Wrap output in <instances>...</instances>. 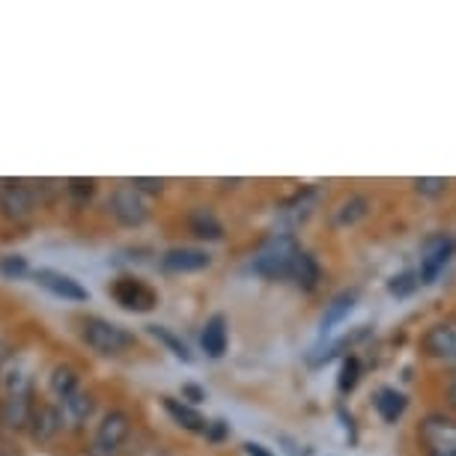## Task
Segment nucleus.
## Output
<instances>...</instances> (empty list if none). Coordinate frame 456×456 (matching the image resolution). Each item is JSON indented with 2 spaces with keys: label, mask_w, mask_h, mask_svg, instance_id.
Here are the masks:
<instances>
[{
  "label": "nucleus",
  "mask_w": 456,
  "mask_h": 456,
  "mask_svg": "<svg viewBox=\"0 0 456 456\" xmlns=\"http://www.w3.org/2000/svg\"><path fill=\"white\" fill-rule=\"evenodd\" d=\"M33 411H37V406L30 403V394H15V397H10L6 394L4 406H0V420H4L6 429H28L30 420H33Z\"/></svg>",
  "instance_id": "18"
},
{
  "label": "nucleus",
  "mask_w": 456,
  "mask_h": 456,
  "mask_svg": "<svg viewBox=\"0 0 456 456\" xmlns=\"http://www.w3.org/2000/svg\"><path fill=\"white\" fill-rule=\"evenodd\" d=\"M322 278H325V272H322L320 256L305 248V251H301V256H298V263H296V269H292V274H289L292 287L311 296V292H316V289L322 287Z\"/></svg>",
  "instance_id": "14"
},
{
  "label": "nucleus",
  "mask_w": 456,
  "mask_h": 456,
  "mask_svg": "<svg viewBox=\"0 0 456 456\" xmlns=\"http://www.w3.org/2000/svg\"><path fill=\"white\" fill-rule=\"evenodd\" d=\"M418 289H420L418 269H403L388 281V292H391V296H397V298H409L411 292H418Z\"/></svg>",
  "instance_id": "24"
},
{
  "label": "nucleus",
  "mask_w": 456,
  "mask_h": 456,
  "mask_svg": "<svg viewBox=\"0 0 456 456\" xmlns=\"http://www.w3.org/2000/svg\"><path fill=\"white\" fill-rule=\"evenodd\" d=\"M48 388H51V394H54V397L66 400L69 394L81 388L78 370H75L72 364H57L54 370H51V376H48Z\"/></svg>",
  "instance_id": "22"
},
{
  "label": "nucleus",
  "mask_w": 456,
  "mask_h": 456,
  "mask_svg": "<svg viewBox=\"0 0 456 456\" xmlns=\"http://www.w3.org/2000/svg\"><path fill=\"white\" fill-rule=\"evenodd\" d=\"M0 274H4V278H21V274H28V256H19V254L0 256Z\"/></svg>",
  "instance_id": "29"
},
{
  "label": "nucleus",
  "mask_w": 456,
  "mask_h": 456,
  "mask_svg": "<svg viewBox=\"0 0 456 456\" xmlns=\"http://www.w3.org/2000/svg\"><path fill=\"white\" fill-rule=\"evenodd\" d=\"M418 442L427 456H456V418L444 411H429L418 424Z\"/></svg>",
  "instance_id": "4"
},
{
  "label": "nucleus",
  "mask_w": 456,
  "mask_h": 456,
  "mask_svg": "<svg viewBox=\"0 0 456 456\" xmlns=\"http://www.w3.org/2000/svg\"><path fill=\"white\" fill-rule=\"evenodd\" d=\"M358 296H361L358 289H343L325 305L322 320H320V338H329L343 320H349V314L355 311V305H358Z\"/></svg>",
  "instance_id": "13"
},
{
  "label": "nucleus",
  "mask_w": 456,
  "mask_h": 456,
  "mask_svg": "<svg viewBox=\"0 0 456 456\" xmlns=\"http://www.w3.org/2000/svg\"><path fill=\"white\" fill-rule=\"evenodd\" d=\"M128 433H132V418L126 415L123 409H110L102 415L96 436H93V456H117L119 447L126 444Z\"/></svg>",
  "instance_id": "6"
},
{
  "label": "nucleus",
  "mask_w": 456,
  "mask_h": 456,
  "mask_svg": "<svg viewBox=\"0 0 456 456\" xmlns=\"http://www.w3.org/2000/svg\"><path fill=\"white\" fill-rule=\"evenodd\" d=\"M278 442H283V444H287V453H292V456H311V451H307V447L305 444H298L296 442V438H289V436H278Z\"/></svg>",
  "instance_id": "33"
},
{
  "label": "nucleus",
  "mask_w": 456,
  "mask_h": 456,
  "mask_svg": "<svg viewBox=\"0 0 456 456\" xmlns=\"http://www.w3.org/2000/svg\"><path fill=\"white\" fill-rule=\"evenodd\" d=\"M411 188H415V194L436 200V197H442L447 188H451V179H444V176H418V179H411Z\"/></svg>",
  "instance_id": "26"
},
{
  "label": "nucleus",
  "mask_w": 456,
  "mask_h": 456,
  "mask_svg": "<svg viewBox=\"0 0 456 456\" xmlns=\"http://www.w3.org/2000/svg\"><path fill=\"white\" fill-rule=\"evenodd\" d=\"M161 406H165V411L170 418L176 420L179 427L188 429V433H209V424L212 420H206L200 411H197L191 403H185V400H176V397H161Z\"/></svg>",
  "instance_id": "19"
},
{
  "label": "nucleus",
  "mask_w": 456,
  "mask_h": 456,
  "mask_svg": "<svg viewBox=\"0 0 456 456\" xmlns=\"http://www.w3.org/2000/svg\"><path fill=\"white\" fill-rule=\"evenodd\" d=\"M185 224H188V230H191V236L203 239V242H221L224 239V221L209 206H194V209L188 212Z\"/></svg>",
  "instance_id": "16"
},
{
  "label": "nucleus",
  "mask_w": 456,
  "mask_h": 456,
  "mask_svg": "<svg viewBox=\"0 0 456 456\" xmlns=\"http://www.w3.org/2000/svg\"><path fill=\"white\" fill-rule=\"evenodd\" d=\"M209 438H224L227 436V420H212L209 424V433H206Z\"/></svg>",
  "instance_id": "35"
},
{
  "label": "nucleus",
  "mask_w": 456,
  "mask_h": 456,
  "mask_svg": "<svg viewBox=\"0 0 456 456\" xmlns=\"http://www.w3.org/2000/svg\"><path fill=\"white\" fill-rule=\"evenodd\" d=\"M183 400H188V403L194 406V403H203V400H206V391L200 388V385H191V382H188V385H183Z\"/></svg>",
  "instance_id": "31"
},
{
  "label": "nucleus",
  "mask_w": 456,
  "mask_h": 456,
  "mask_svg": "<svg viewBox=\"0 0 456 456\" xmlns=\"http://www.w3.org/2000/svg\"><path fill=\"white\" fill-rule=\"evenodd\" d=\"M444 406L456 411V370L451 373V379H447V385H444Z\"/></svg>",
  "instance_id": "32"
},
{
  "label": "nucleus",
  "mask_w": 456,
  "mask_h": 456,
  "mask_svg": "<svg viewBox=\"0 0 456 456\" xmlns=\"http://www.w3.org/2000/svg\"><path fill=\"white\" fill-rule=\"evenodd\" d=\"M81 338L84 343L99 352V355L117 358L134 346V334L126 331L123 325L105 320V316H84L81 320Z\"/></svg>",
  "instance_id": "2"
},
{
  "label": "nucleus",
  "mask_w": 456,
  "mask_h": 456,
  "mask_svg": "<svg viewBox=\"0 0 456 456\" xmlns=\"http://www.w3.org/2000/svg\"><path fill=\"white\" fill-rule=\"evenodd\" d=\"M161 272H170V274H191V272H203L212 265V254L206 248H194V245H176V248H167L161 254Z\"/></svg>",
  "instance_id": "9"
},
{
  "label": "nucleus",
  "mask_w": 456,
  "mask_h": 456,
  "mask_svg": "<svg viewBox=\"0 0 456 456\" xmlns=\"http://www.w3.org/2000/svg\"><path fill=\"white\" fill-rule=\"evenodd\" d=\"M146 331H150V338H156L161 346L170 352V355L183 361V364H191V361H194L191 346H188V343L179 338L176 331H170L167 325H146Z\"/></svg>",
  "instance_id": "21"
},
{
  "label": "nucleus",
  "mask_w": 456,
  "mask_h": 456,
  "mask_svg": "<svg viewBox=\"0 0 456 456\" xmlns=\"http://www.w3.org/2000/svg\"><path fill=\"white\" fill-rule=\"evenodd\" d=\"M108 212L114 215V221L119 227H143L146 221H150V203H146V197L137 191L134 185H117L114 191L108 197Z\"/></svg>",
  "instance_id": "5"
},
{
  "label": "nucleus",
  "mask_w": 456,
  "mask_h": 456,
  "mask_svg": "<svg viewBox=\"0 0 456 456\" xmlns=\"http://www.w3.org/2000/svg\"><path fill=\"white\" fill-rule=\"evenodd\" d=\"M370 212H373V197L364 194V191H352L331 206L329 224L334 230H349V227H355V224L364 221Z\"/></svg>",
  "instance_id": "10"
},
{
  "label": "nucleus",
  "mask_w": 456,
  "mask_h": 456,
  "mask_svg": "<svg viewBox=\"0 0 456 456\" xmlns=\"http://www.w3.org/2000/svg\"><path fill=\"white\" fill-rule=\"evenodd\" d=\"M227 343H230V325H227V316L224 314H215L206 320L203 325V334H200V346L209 358H224L227 352Z\"/></svg>",
  "instance_id": "17"
},
{
  "label": "nucleus",
  "mask_w": 456,
  "mask_h": 456,
  "mask_svg": "<svg viewBox=\"0 0 456 456\" xmlns=\"http://www.w3.org/2000/svg\"><path fill=\"white\" fill-rule=\"evenodd\" d=\"M33 209H37V200H33V191L19 183H10L0 188V215L10 221H24L30 218Z\"/></svg>",
  "instance_id": "12"
},
{
  "label": "nucleus",
  "mask_w": 456,
  "mask_h": 456,
  "mask_svg": "<svg viewBox=\"0 0 456 456\" xmlns=\"http://www.w3.org/2000/svg\"><path fill=\"white\" fill-rule=\"evenodd\" d=\"M301 251H305V248H301L298 236L292 233V230H278V233H272L254 251L251 272L263 281H289Z\"/></svg>",
  "instance_id": "1"
},
{
  "label": "nucleus",
  "mask_w": 456,
  "mask_h": 456,
  "mask_svg": "<svg viewBox=\"0 0 456 456\" xmlns=\"http://www.w3.org/2000/svg\"><path fill=\"white\" fill-rule=\"evenodd\" d=\"M66 191L75 197V200H90L96 194V179H81V176H72L66 179Z\"/></svg>",
  "instance_id": "28"
},
{
  "label": "nucleus",
  "mask_w": 456,
  "mask_h": 456,
  "mask_svg": "<svg viewBox=\"0 0 456 456\" xmlns=\"http://www.w3.org/2000/svg\"><path fill=\"white\" fill-rule=\"evenodd\" d=\"M358 382H361V361H358V355H346V358H343V364H340L338 391L340 394H352Z\"/></svg>",
  "instance_id": "25"
},
{
  "label": "nucleus",
  "mask_w": 456,
  "mask_h": 456,
  "mask_svg": "<svg viewBox=\"0 0 456 456\" xmlns=\"http://www.w3.org/2000/svg\"><path fill=\"white\" fill-rule=\"evenodd\" d=\"M420 355L436 361V364H453L456 367V322H433L427 325L418 338Z\"/></svg>",
  "instance_id": "8"
},
{
  "label": "nucleus",
  "mask_w": 456,
  "mask_h": 456,
  "mask_svg": "<svg viewBox=\"0 0 456 456\" xmlns=\"http://www.w3.org/2000/svg\"><path fill=\"white\" fill-rule=\"evenodd\" d=\"M433 456H442V453H433Z\"/></svg>",
  "instance_id": "37"
},
{
  "label": "nucleus",
  "mask_w": 456,
  "mask_h": 456,
  "mask_svg": "<svg viewBox=\"0 0 456 456\" xmlns=\"http://www.w3.org/2000/svg\"><path fill=\"white\" fill-rule=\"evenodd\" d=\"M33 281H37L42 289H48L51 296H57V298L90 301V289L84 287L81 281H75L72 274H63L57 269H37V272H33Z\"/></svg>",
  "instance_id": "11"
},
{
  "label": "nucleus",
  "mask_w": 456,
  "mask_h": 456,
  "mask_svg": "<svg viewBox=\"0 0 456 456\" xmlns=\"http://www.w3.org/2000/svg\"><path fill=\"white\" fill-rule=\"evenodd\" d=\"M373 409L385 424H397V420L406 415L409 397L400 388H394V385H379L373 391Z\"/></svg>",
  "instance_id": "15"
},
{
  "label": "nucleus",
  "mask_w": 456,
  "mask_h": 456,
  "mask_svg": "<svg viewBox=\"0 0 456 456\" xmlns=\"http://www.w3.org/2000/svg\"><path fill=\"white\" fill-rule=\"evenodd\" d=\"M128 185H134L141 194H161L165 191V179H156V176H132V179H126Z\"/></svg>",
  "instance_id": "30"
},
{
  "label": "nucleus",
  "mask_w": 456,
  "mask_h": 456,
  "mask_svg": "<svg viewBox=\"0 0 456 456\" xmlns=\"http://www.w3.org/2000/svg\"><path fill=\"white\" fill-rule=\"evenodd\" d=\"M108 292L123 311H132V314H150L152 307L159 305V292L152 289L150 283H143L141 278H132V274L117 278L108 287Z\"/></svg>",
  "instance_id": "7"
},
{
  "label": "nucleus",
  "mask_w": 456,
  "mask_h": 456,
  "mask_svg": "<svg viewBox=\"0 0 456 456\" xmlns=\"http://www.w3.org/2000/svg\"><path fill=\"white\" fill-rule=\"evenodd\" d=\"M456 256V236L453 233H429L424 242H420V263H418V278L420 287H429V283L438 281L451 260Z\"/></svg>",
  "instance_id": "3"
},
{
  "label": "nucleus",
  "mask_w": 456,
  "mask_h": 456,
  "mask_svg": "<svg viewBox=\"0 0 456 456\" xmlns=\"http://www.w3.org/2000/svg\"><path fill=\"white\" fill-rule=\"evenodd\" d=\"M242 447H245V453H248V456H274V453L269 451V447L260 444V442H245Z\"/></svg>",
  "instance_id": "34"
},
{
  "label": "nucleus",
  "mask_w": 456,
  "mask_h": 456,
  "mask_svg": "<svg viewBox=\"0 0 456 456\" xmlns=\"http://www.w3.org/2000/svg\"><path fill=\"white\" fill-rule=\"evenodd\" d=\"M6 358H10V346H6V343H0V364H4Z\"/></svg>",
  "instance_id": "36"
},
{
  "label": "nucleus",
  "mask_w": 456,
  "mask_h": 456,
  "mask_svg": "<svg viewBox=\"0 0 456 456\" xmlns=\"http://www.w3.org/2000/svg\"><path fill=\"white\" fill-rule=\"evenodd\" d=\"M63 403V411H66V418L72 420V424H81V420H87L93 415V409H96V400H93V394L90 391H72L66 400H60Z\"/></svg>",
  "instance_id": "23"
},
{
  "label": "nucleus",
  "mask_w": 456,
  "mask_h": 456,
  "mask_svg": "<svg viewBox=\"0 0 456 456\" xmlns=\"http://www.w3.org/2000/svg\"><path fill=\"white\" fill-rule=\"evenodd\" d=\"M4 385H6V391H10V397H15V394H30L33 379L24 367H15L4 376Z\"/></svg>",
  "instance_id": "27"
},
{
  "label": "nucleus",
  "mask_w": 456,
  "mask_h": 456,
  "mask_svg": "<svg viewBox=\"0 0 456 456\" xmlns=\"http://www.w3.org/2000/svg\"><path fill=\"white\" fill-rule=\"evenodd\" d=\"M60 429H63V411L57 406H39L33 411V420H30V433L37 442H48L54 438Z\"/></svg>",
  "instance_id": "20"
}]
</instances>
